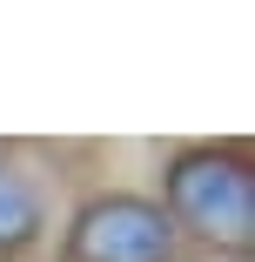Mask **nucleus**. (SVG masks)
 <instances>
[{"instance_id":"2","label":"nucleus","mask_w":255,"mask_h":262,"mask_svg":"<svg viewBox=\"0 0 255 262\" xmlns=\"http://www.w3.org/2000/svg\"><path fill=\"white\" fill-rule=\"evenodd\" d=\"M67 262H175V222L161 202L94 195L67 229Z\"/></svg>"},{"instance_id":"3","label":"nucleus","mask_w":255,"mask_h":262,"mask_svg":"<svg viewBox=\"0 0 255 262\" xmlns=\"http://www.w3.org/2000/svg\"><path fill=\"white\" fill-rule=\"evenodd\" d=\"M40 188L0 155V255H14V249H27L34 235H40Z\"/></svg>"},{"instance_id":"1","label":"nucleus","mask_w":255,"mask_h":262,"mask_svg":"<svg viewBox=\"0 0 255 262\" xmlns=\"http://www.w3.org/2000/svg\"><path fill=\"white\" fill-rule=\"evenodd\" d=\"M161 215L208 249H248L255 242V168L235 148H181L168 162V208Z\"/></svg>"}]
</instances>
